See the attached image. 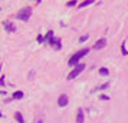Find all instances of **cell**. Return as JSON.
Masks as SVG:
<instances>
[{"label": "cell", "mask_w": 128, "mask_h": 123, "mask_svg": "<svg viewBox=\"0 0 128 123\" xmlns=\"http://www.w3.org/2000/svg\"><path fill=\"white\" fill-rule=\"evenodd\" d=\"M88 53H89V49H81L79 52H76L75 54H72L68 60V65L69 66H78L79 65V62H81V59L84 56H86Z\"/></svg>", "instance_id": "6da1fadb"}, {"label": "cell", "mask_w": 128, "mask_h": 123, "mask_svg": "<svg viewBox=\"0 0 128 123\" xmlns=\"http://www.w3.org/2000/svg\"><path fill=\"white\" fill-rule=\"evenodd\" d=\"M32 16V7H23V9H20L16 14V17L19 20H23V22H28L29 17Z\"/></svg>", "instance_id": "7a4b0ae2"}, {"label": "cell", "mask_w": 128, "mask_h": 123, "mask_svg": "<svg viewBox=\"0 0 128 123\" xmlns=\"http://www.w3.org/2000/svg\"><path fill=\"white\" fill-rule=\"evenodd\" d=\"M84 69H85V65L79 63L78 66H75V69H74V70L69 72V75H68V77H66V79H68V80H72V79H75V77L78 76L81 72H84Z\"/></svg>", "instance_id": "3957f363"}, {"label": "cell", "mask_w": 128, "mask_h": 123, "mask_svg": "<svg viewBox=\"0 0 128 123\" xmlns=\"http://www.w3.org/2000/svg\"><path fill=\"white\" fill-rule=\"evenodd\" d=\"M68 102H69V97H68V94L62 93L60 96L58 97V106L59 107H65V106L68 105Z\"/></svg>", "instance_id": "277c9868"}, {"label": "cell", "mask_w": 128, "mask_h": 123, "mask_svg": "<svg viewBox=\"0 0 128 123\" xmlns=\"http://www.w3.org/2000/svg\"><path fill=\"white\" fill-rule=\"evenodd\" d=\"M106 46V39L105 37H102V39H99L95 44H94V50H99V49H104V47Z\"/></svg>", "instance_id": "5b68a950"}, {"label": "cell", "mask_w": 128, "mask_h": 123, "mask_svg": "<svg viewBox=\"0 0 128 123\" xmlns=\"http://www.w3.org/2000/svg\"><path fill=\"white\" fill-rule=\"evenodd\" d=\"M49 43L52 44L53 49H56V50H59V49H60V40H59V39H56V37H53L52 40L49 41Z\"/></svg>", "instance_id": "8992f818"}, {"label": "cell", "mask_w": 128, "mask_h": 123, "mask_svg": "<svg viewBox=\"0 0 128 123\" xmlns=\"http://www.w3.org/2000/svg\"><path fill=\"white\" fill-rule=\"evenodd\" d=\"M76 123H84V110H82V109H78V113H76Z\"/></svg>", "instance_id": "52a82bcc"}, {"label": "cell", "mask_w": 128, "mask_h": 123, "mask_svg": "<svg viewBox=\"0 0 128 123\" xmlns=\"http://www.w3.org/2000/svg\"><path fill=\"white\" fill-rule=\"evenodd\" d=\"M14 119H16L18 123H24V119H23V116H22L20 112H16V113H14Z\"/></svg>", "instance_id": "ba28073f"}, {"label": "cell", "mask_w": 128, "mask_h": 123, "mask_svg": "<svg viewBox=\"0 0 128 123\" xmlns=\"http://www.w3.org/2000/svg\"><path fill=\"white\" fill-rule=\"evenodd\" d=\"M12 97L13 99H16V100L22 99V97H23V92H22V90H16V92L12 94Z\"/></svg>", "instance_id": "9c48e42d"}, {"label": "cell", "mask_w": 128, "mask_h": 123, "mask_svg": "<svg viewBox=\"0 0 128 123\" xmlns=\"http://www.w3.org/2000/svg\"><path fill=\"white\" fill-rule=\"evenodd\" d=\"M4 27H6L7 32H14V30H16L14 24H13V23H9V22H6V23H4Z\"/></svg>", "instance_id": "30bf717a"}, {"label": "cell", "mask_w": 128, "mask_h": 123, "mask_svg": "<svg viewBox=\"0 0 128 123\" xmlns=\"http://www.w3.org/2000/svg\"><path fill=\"white\" fill-rule=\"evenodd\" d=\"M52 39H53V32H52V30H49V32L46 33V36H45V40L49 43V41L52 40Z\"/></svg>", "instance_id": "8fae6325"}, {"label": "cell", "mask_w": 128, "mask_h": 123, "mask_svg": "<svg viewBox=\"0 0 128 123\" xmlns=\"http://www.w3.org/2000/svg\"><path fill=\"white\" fill-rule=\"evenodd\" d=\"M99 75H101V76H108V75H110V70H108L106 67H101V69H99Z\"/></svg>", "instance_id": "7c38bea8"}, {"label": "cell", "mask_w": 128, "mask_h": 123, "mask_svg": "<svg viewBox=\"0 0 128 123\" xmlns=\"http://www.w3.org/2000/svg\"><path fill=\"white\" fill-rule=\"evenodd\" d=\"M94 1L92 0H86V1H82V3H79V7H86L89 6V4H92Z\"/></svg>", "instance_id": "4fadbf2b"}, {"label": "cell", "mask_w": 128, "mask_h": 123, "mask_svg": "<svg viewBox=\"0 0 128 123\" xmlns=\"http://www.w3.org/2000/svg\"><path fill=\"white\" fill-rule=\"evenodd\" d=\"M110 87V83H104V84H101L99 87H96L95 90H105V89H108Z\"/></svg>", "instance_id": "5bb4252c"}, {"label": "cell", "mask_w": 128, "mask_h": 123, "mask_svg": "<svg viewBox=\"0 0 128 123\" xmlns=\"http://www.w3.org/2000/svg\"><path fill=\"white\" fill-rule=\"evenodd\" d=\"M121 53H122V54H124V56H127V54H128L127 49H125V41H124V43H122V44H121Z\"/></svg>", "instance_id": "9a60e30c"}, {"label": "cell", "mask_w": 128, "mask_h": 123, "mask_svg": "<svg viewBox=\"0 0 128 123\" xmlns=\"http://www.w3.org/2000/svg\"><path fill=\"white\" fill-rule=\"evenodd\" d=\"M86 40H88V35H84V36L79 37V41H81V43H84V41H86Z\"/></svg>", "instance_id": "2e32d148"}, {"label": "cell", "mask_w": 128, "mask_h": 123, "mask_svg": "<svg viewBox=\"0 0 128 123\" xmlns=\"http://www.w3.org/2000/svg\"><path fill=\"white\" fill-rule=\"evenodd\" d=\"M99 99H101V100H110V96H106V94H101V96H99Z\"/></svg>", "instance_id": "e0dca14e"}, {"label": "cell", "mask_w": 128, "mask_h": 123, "mask_svg": "<svg viewBox=\"0 0 128 123\" xmlns=\"http://www.w3.org/2000/svg\"><path fill=\"white\" fill-rule=\"evenodd\" d=\"M38 41H39V43H42V41H45V37H43L42 35H39V36H38Z\"/></svg>", "instance_id": "ac0fdd59"}, {"label": "cell", "mask_w": 128, "mask_h": 123, "mask_svg": "<svg viewBox=\"0 0 128 123\" xmlns=\"http://www.w3.org/2000/svg\"><path fill=\"white\" fill-rule=\"evenodd\" d=\"M75 4H76V1H75V0H72V1H68V6H69V7L75 6Z\"/></svg>", "instance_id": "d6986e66"}, {"label": "cell", "mask_w": 128, "mask_h": 123, "mask_svg": "<svg viewBox=\"0 0 128 123\" xmlns=\"http://www.w3.org/2000/svg\"><path fill=\"white\" fill-rule=\"evenodd\" d=\"M0 84L4 86V76H2V79H0Z\"/></svg>", "instance_id": "ffe728a7"}, {"label": "cell", "mask_w": 128, "mask_h": 123, "mask_svg": "<svg viewBox=\"0 0 128 123\" xmlns=\"http://www.w3.org/2000/svg\"><path fill=\"white\" fill-rule=\"evenodd\" d=\"M38 123H43V122H42V120H39V122H38Z\"/></svg>", "instance_id": "44dd1931"}]
</instances>
